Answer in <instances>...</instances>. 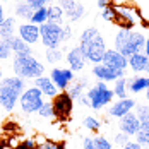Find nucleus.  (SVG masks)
Returning <instances> with one entry per match:
<instances>
[{
	"mask_svg": "<svg viewBox=\"0 0 149 149\" xmlns=\"http://www.w3.org/2000/svg\"><path fill=\"white\" fill-rule=\"evenodd\" d=\"M100 15H101V19L106 21V22H117V12H115L113 5H108L106 9H103Z\"/></svg>",
	"mask_w": 149,
	"mask_h": 149,
	"instance_id": "obj_35",
	"label": "nucleus"
},
{
	"mask_svg": "<svg viewBox=\"0 0 149 149\" xmlns=\"http://www.w3.org/2000/svg\"><path fill=\"white\" fill-rule=\"evenodd\" d=\"M122 149H142V146H141V144H137L135 141H129V142H127Z\"/></svg>",
	"mask_w": 149,
	"mask_h": 149,
	"instance_id": "obj_41",
	"label": "nucleus"
},
{
	"mask_svg": "<svg viewBox=\"0 0 149 149\" xmlns=\"http://www.w3.org/2000/svg\"><path fill=\"white\" fill-rule=\"evenodd\" d=\"M132 111L141 122H148L149 120V103H137Z\"/></svg>",
	"mask_w": 149,
	"mask_h": 149,
	"instance_id": "obj_33",
	"label": "nucleus"
},
{
	"mask_svg": "<svg viewBox=\"0 0 149 149\" xmlns=\"http://www.w3.org/2000/svg\"><path fill=\"white\" fill-rule=\"evenodd\" d=\"M134 137L137 144H141L142 148H149V120L148 122H141V127H139V130H137V134Z\"/></svg>",
	"mask_w": 149,
	"mask_h": 149,
	"instance_id": "obj_26",
	"label": "nucleus"
},
{
	"mask_svg": "<svg viewBox=\"0 0 149 149\" xmlns=\"http://www.w3.org/2000/svg\"><path fill=\"white\" fill-rule=\"evenodd\" d=\"M38 115L41 118H53L55 117V110H53V103L52 101H45L43 106L38 110Z\"/></svg>",
	"mask_w": 149,
	"mask_h": 149,
	"instance_id": "obj_34",
	"label": "nucleus"
},
{
	"mask_svg": "<svg viewBox=\"0 0 149 149\" xmlns=\"http://www.w3.org/2000/svg\"><path fill=\"white\" fill-rule=\"evenodd\" d=\"M63 19H65V15H63V10H62V7H60L58 3H52V5H48V22H53V24H63Z\"/></svg>",
	"mask_w": 149,
	"mask_h": 149,
	"instance_id": "obj_24",
	"label": "nucleus"
},
{
	"mask_svg": "<svg viewBox=\"0 0 149 149\" xmlns=\"http://www.w3.org/2000/svg\"><path fill=\"white\" fill-rule=\"evenodd\" d=\"M113 94H115V98H118V100H123V98H129V89H127V77H120L117 79L115 82H113Z\"/></svg>",
	"mask_w": 149,
	"mask_h": 149,
	"instance_id": "obj_27",
	"label": "nucleus"
},
{
	"mask_svg": "<svg viewBox=\"0 0 149 149\" xmlns=\"http://www.w3.org/2000/svg\"><path fill=\"white\" fill-rule=\"evenodd\" d=\"M86 96L89 100V108L94 110V111H100V110H103L104 106L111 104L113 103V98H115L113 91L110 89L108 84L103 82V81H98L96 84L89 86L86 89Z\"/></svg>",
	"mask_w": 149,
	"mask_h": 149,
	"instance_id": "obj_4",
	"label": "nucleus"
},
{
	"mask_svg": "<svg viewBox=\"0 0 149 149\" xmlns=\"http://www.w3.org/2000/svg\"><path fill=\"white\" fill-rule=\"evenodd\" d=\"M63 53H65V50H63L62 46H60V48H46L45 50V58L50 65H55V63H58V62L63 60V57H65Z\"/></svg>",
	"mask_w": 149,
	"mask_h": 149,
	"instance_id": "obj_28",
	"label": "nucleus"
},
{
	"mask_svg": "<svg viewBox=\"0 0 149 149\" xmlns=\"http://www.w3.org/2000/svg\"><path fill=\"white\" fill-rule=\"evenodd\" d=\"M14 12H15V17H17V19H22L24 22H29L34 10L28 5L26 0H19V2L15 3V7H14Z\"/></svg>",
	"mask_w": 149,
	"mask_h": 149,
	"instance_id": "obj_23",
	"label": "nucleus"
},
{
	"mask_svg": "<svg viewBox=\"0 0 149 149\" xmlns=\"http://www.w3.org/2000/svg\"><path fill=\"white\" fill-rule=\"evenodd\" d=\"M77 46L81 48V52L84 53V57L88 60V63H101L103 55L106 52V43L104 38L101 36L100 29L96 26H89L79 34V43Z\"/></svg>",
	"mask_w": 149,
	"mask_h": 149,
	"instance_id": "obj_1",
	"label": "nucleus"
},
{
	"mask_svg": "<svg viewBox=\"0 0 149 149\" xmlns=\"http://www.w3.org/2000/svg\"><path fill=\"white\" fill-rule=\"evenodd\" d=\"M19 98H21L19 93H15L14 89L0 84V106H2V110L12 111L15 108V104L19 103Z\"/></svg>",
	"mask_w": 149,
	"mask_h": 149,
	"instance_id": "obj_17",
	"label": "nucleus"
},
{
	"mask_svg": "<svg viewBox=\"0 0 149 149\" xmlns=\"http://www.w3.org/2000/svg\"><path fill=\"white\" fill-rule=\"evenodd\" d=\"M14 149H21V148H14Z\"/></svg>",
	"mask_w": 149,
	"mask_h": 149,
	"instance_id": "obj_51",
	"label": "nucleus"
},
{
	"mask_svg": "<svg viewBox=\"0 0 149 149\" xmlns=\"http://www.w3.org/2000/svg\"><path fill=\"white\" fill-rule=\"evenodd\" d=\"M144 93H146V94H144V98H146V101L149 103V88H148L146 91H144Z\"/></svg>",
	"mask_w": 149,
	"mask_h": 149,
	"instance_id": "obj_47",
	"label": "nucleus"
},
{
	"mask_svg": "<svg viewBox=\"0 0 149 149\" xmlns=\"http://www.w3.org/2000/svg\"><path fill=\"white\" fill-rule=\"evenodd\" d=\"M58 5L62 7L63 15L69 19V22H77L86 14L84 5L81 2H77V0H58Z\"/></svg>",
	"mask_w": 149,
	"mask_h": 149,
	"instance_id": "obj_10",
	"label": "nucleus"
},
{
	"mask_svg": "<svg viewBox=\"0 0 149 149\" xmlns=\"http://www.w3.org/2000/svg\"><path fill=\"white\" fill-rule=\"evenodd\" d=\"M17 36L29 46L36 45L40 41V26H36L33 22H22L17 26Z\"/></svg>",
	"mask_w": 149,
	"mask_h": 149,
	"instance_id": "obj_13",
	"label": "nucleus"
},
{
	"mask_svg": "<svg viewBox=\"0 0 149 149\" xmlns=\"http://www.w3.org/2000/svg\"><path fill=\"white\" fill-rule=\"evenodd\" d=\"M43 103H45L43 93L38 89V88H34V86L26 88L24 93L21 94V98H19V106H21L22 113H26V115L38 113V110L43 106Z\"/></svg>",
	"mask_w": 149,
	"mask_h": 149,
	"instance_id": "obj_5",
	"label": "nucleus"
},
{
	"mask_svg": "<svg viewBox=\"0 0 149 149\" xmlns=\"http://www.w3.org/2000/svg\"><path fill=\"white\" fill-rule=\"evenodd\" d=\"M135 101L134 98H123V100H117L115 103L110 104L108 108V115L110 117H115V118H122L123 115H127L129 111H132L135 108Z\"/></svg>",
	"mask_w": 149,
	"mask_h": 149,
	"instance_id": "obj_14",
	"label": "nucleus"
},
{
	"mask_svg": "<svg viewBox=\"0 0 149 149\" xmlns=\"http://www.w3.org/2000/svg\"><path fill=\"white\" fill-rule=\"evenodd\" d=\"M17 26H19V24H17L15 17H5V19L0 22V38L5 40V38H9V36L15 34Z\"/></svg>",
	"mask_w": 149,
	"mask_h": 149,
	"instance_id": "obj_22",
	"label": "nucleus"
},
{
	"mask_svg": "<svg viewBox=\"0 0 149 149\" xmlns=\"http://www.w3.org/2000/svg\"><path fill=\"white\" fill-rule=\"evenodd\" d=\"M113 2V5H123V3H132L134 0H110Z\"/></svg>",
	"mask_w": 149,
	"mask_h": 149,
	"instance_id": "obj_44",
	"label": "nucleus"
},
{
	"mask_svg": "<svg viewBox=\"0 0 149 149\" xmlns=\"http://www.w3.org/2000/svg\"><path fill=\"white\" fill-rule=\"evenodd\" d=\"M129 62V69L134 72V74H142L148 70V63H149V58L141 52V53H134L132 57L127 58Z\"/></svg>",
	"mask_w": 149,
	"mask_h": 149,
	"instance_id": "obj_21",
	"label": "nucleus"
},
{
	"mask_svg": "<svg viewBox=\"0 0 149 149\" xmlns=\"http://www.w3.org/2000/svg\"><path fill=\"white\" fill-rule=\"evenodd\" d=\"M55 101H53V110H55V117H58V118L65 120L69 115H70V111H72V100L69 98V94L63 91V93H60L57 98H53Z\"/></svg>",
	"mask_w": 149,
	"mask_h": 149,
	"instance_id": "obj_15",
	"label": "nucleus"
},
{
	"mask_svg": "<svg viewBox=\"0 0 149 149\" xmlns=\"http://www.w3.org/2000/svg\"><path fill=\"white\" fill-rule=\"evenodd\" d=\"M12 70H14V75L28 81V79H36L40 75H45V65L33 55V50L29 48L26 52L14 55Z\"/></svg>",
	"mask_w": 149,
	"mask_h": 149,
	"instance_id": "obj_2",
	"label": "nucleus"
},
{
	"mask_svg": "<svg viewBox=\"0 0 149 149\" xmlns=\"http://www.w3.org/2000/svg\"><path fill=\"white\" fill-rule=\"evenodd\" d=\"M146 36L135 29H122L118 28L115 34V50L123 57H132L134 53H141L144 50Z\"/></svg>",
	"mask_w": 149,
	"mask_h": 149,
	"instance_id": "obj_3",
	"label": "nucleus"
},
{
	"mask_svg": "<svg viewBox=\"0 0 149 149\" xmlns=\"http://www.w3.org/2000/svg\"><path fill=\"white\" fill-rule=\"evenodd\" d=\"M142 53L149 58V38H146V43H144V50H142Z\"/></svg>",
	"mask_w": 149,
	"mask_h": 149,
	"instance_id": "obj_45",
	"label": "nucleus"
},
{
	"mask_svg": "<svg viewBox=\"0 0 149 149\" xmlns=\"http://www.w3.org/2000/svg\"><path fill=\"white\" fill-rule=\"evenodd\" d=\"M96 5H98V9H106L108 5H110V0H96Z\"/></svg>",
	"mask_w": 149,
	"mask_h": 149,
	"instance_id": "obj_43",
	"label": "nucleus"
},
{
	"mask_svg": "<svg viewBox=\"0 0 149 149\" xmlns=\"http://www.w3.org/2000/svg\"><path fill=\"white\" fill-rule=\"evenodd\" d=\"M142 149H149V148H142Z\"/></svg>",
	"mask_w": 149,
	"mask_h": 149,
	"instance_id": "obj_50",
	"label": "nucleus"
},
{
	"mask_svg": "<svg viewBox=\"0 0 149 149\" xmlns=\"http://www.w3.org/2000/svg\"><path fill=\"white\" fill-rule=\"evenodd\" d=\"M3 19H5V9H3V5L0 3V22H2Z\"/></svg>",
	"mask_w": 149,
	"mask_h": 149,
	"instance_id": "obj_46",
	"label": "nucleus"
},
{
	"mask_svg": "<svg viewBox=\"0 0 149 149\" xmlns=\"http://www.w3.org/2000/svg\"><path fill=\"white\" fill-rule=\"evenodd\" d=\"M77 101H79V103L82 104V106H86V108H89V100H88V96H86V93H84V94H82V96H81V98H79Z\"/></svg>",
	"mask_w": 149,
	"mask_h": 149,
	"instance_id": "obj_42",
	"label": "nucleus"
},
{
	"mask_svg": "<svg viewBox=\"0 0 149 149\" xmlns=\"http://www.w3.org/2000/svg\"><path fill=\"white\" fill-rule=\"evenodd\" d=\"M2 149H12V148H2Z\"/></svg>",
	"mask_w": 149,
	"mask_h": 149,
	"instance_id": "obj_49",
	"label": "nucleus"
},
{
	"mask_svg": "<svg viewBox=\"0 0 149 149\" xmlns=\"http://www.w3.org/2000/svg\"><path fill=\"white\" fill-rule=\"evenodd\" d=\"M26 2L33 10H38L41 7H48V0H26Z\"/></svg>",
	"mask_w": 149,
	"mask_h": 149,
	"instance_id": "obj_40",
	"label": "nucleus"
},
{
	"mask_svg": "<svg viewBox=\"0 0 149 149\" xmlns=\"http://www.w3.org/2000/svg\"><path fill=\"white\" fill-rule=\"evenodd\" d=\"M2 79H3V70L0 69V81H2Z\"/></svg>",
	"mask_w": 149,
	"mask_h": 149,
	"instance_id": "obj_48",
	"label": "nucleus"
},
{
	"mask_svg": "<svg viewBox=\"0 0 149 149\" xmlns=\"http://www.w3.org/2000/svg\"><path fill=\"white\" fill-rule=\"evenodd\" d=\"M137 9V12L142 19V24H146V28H149V0H134L132 2Z\"/></svg>",
	"mask_w": 149,
	"mask_h": 149,
	"instance_id": "obj_29",
	"label": "nucleus"
},
{
	"mask_svg": "<svg viewBox=\"0 0 149 149\" xmlns=\"http://www.w3.org/2000/svg\"><path fill=\"white\" fill-rule=\"evenodd\" d=\"M91 74L94 75L98 81H103V82H115L120 77H125V70H117V69H111L104 63H94L93 69H91Z\"/></svg>",
	"mask_w": 149,
	"mask_h": 149,
	"instance_id": "obj_9",
	"label": "nucleus"
},
{
	"mask_svg": "<svg viewBox=\"0 0 149 149\" xmlns=\"http://www.w3.org/2000/svg\"><path fill=\"white\" fill-rule=\"evenodd\" d=\"M65 60H67V65L72 72H82L88 65V60L77 45L72 46L69 52H65Z\"/></svg>",
	"mask_w": 149,
	"mask_h": 149,
	"instance_id": "obj_11",
	"label": "nucleus"
},
{
	"mask_svg": "<svg viewBox=\"0 0 149 149\" xmlns=\"http://www.w3.org/2000/svg\"><path fill=\"white\" fill-rule=\"evenodd\" d=\"M36 149H60V146L53 141H45V139H38L36 141Z\"/></svg>",
	"mask_w": 149,
	"mask_h": 149,
	"instance_id": "obj_38",
	"label": "nucleus"
},
{
	"mask_svg": "<svg viewBox=\"0 0 149 149\" xmlns=\"http://www.w3.org/2000/svg\"><path fill=\"white\" fill-rule=\"evenodd\" d=\"M139 127H141V120L135 117L134 111H129L127 115H123L122 118H118V129H120V132L127 134L129 137H132V135L137 134Z\"/></svg>",
	"mask_w": 149,
	"mask_h": 149,
	"instance_id": "obj_16",
	"label": "nucleus"
},
{
	"mask_svg": "<svg viewBox=\"0 0 149 149\" xmlns=\"http://www.w3.org/2000/svg\"><path fill=\"white\" fill-rule=\"evenodd\" d=\"M29 22L36 24V26H41V24L48 22V7H41V9L34 10V12H33V17H31Z\"/></svg>",
	"mask_w": 149,
	"mask_h": 149,
	"instance_id": "obj_31",
	"label": "nucleus"
},
{
	"mask_svg": "<svg viewBox=\"0 0 149 149\" xmlns=\"http://www.w3.org/2000/svg\"><path fill=\"white\" fill-rule=\"evenodd\" d=\"M72 38H74V29H72V26H70L69 22H67V24H62V45L72 41Z\"/></svg>",
	"mask_w": 149,
	"mask_h": 149,
	"instance_id": "obj_36",
	"label": "nucleus"
},
{
	"mask_svg": "<svg viewBox=\"0 0 149 149\" xmlns=\"http://www.w3.org/2000/svg\"><path fill=\"white\" fill-rule=\"evenodd\" d=\"M65 93L69 94V98H70L72 101H77V100H79V98L86 93V88H84V84H81V82L75 79L74 82L67 88V91H65Z\"/></svg>",
	"mask_w": 149,
	"mask_h": 149,
	"instance_id": "obj_30",
	"label": "nucleus"
},
{
	"mask_svg": "<svg viewBox=\"0 0 149 149\" xmlns=\"http://www.w3.org/2000/svg\"><path fill=\"white\" fill-rule=\"evenodd\" d=\"M129 141H130V137H129L127 134H123V132H117V134H115V137H113V142H111V144L123 148Z\"/></svg>",
	"mask_w": 149,
	"mask_h": 149,
	"instance_id": "obj_39",
	"label": "nucleus"
},
{
	"mask_svg": "<svg viewBox=\"0 0 149 149\" xmlns=\"http://www.w3.org/2000/svg\"><path fill=\"white\" fill-rule=\"evenodd\" d=\"M113 9L117 12V24L122 29H134L135 24H142V19H141L134 3L113 5Z\"/></svg>",
	"mask_w": 149,
	"mask_h": 149,
	"instance_id": "obj_6",
	"label": "nucleus"
},
{
	"mask_svg": "<svg viewBox=\"0 0 149 149\" xmlns=\"http://www.w3.org/2000/svg\"><path fill=\"white\" fill-rule=\"evenodd\" d=\"M101 63L111 67V69H117V70H127V69H129L127 57H123L122 53H118L115 48H106Z\"/></svg>",
	"mask_w": 149,
	"mask_h": 149,
	"instance_id": "obj_12",
	"label": "nucleus"
},
{
	"mask_svg": "<svg viewBox=\"0 0 149 149\" xmlns=\"http://www.w3.org/2000/svg\"><path fill=\"white\" fill-rule=\"evenodd\" d=\"M40 41L45 48L62 46V26L53 22H45L40 26Z\"/></svg>",
	"mask_w": 149,
	"mask_h": 149,
	"instance_id": "obj_7",
	"label": "nucleus"
},
{
	"mask_svg": "<svg viewBox=\"0 0 149 149\" xmlns=\"http://www.w3.org/2000/svg\"><path fill=\"white\" fill-rule=\"evenodd\" d=\"M81 149H113V144L104 135H86Z\"/></svg>",
	"mask_w": 149,
	"mask_h": 149,
	"instance_id": "obj_19",
	"label": "nucleus"
},
{
	"mask_svg": "<svg viewBox=\"0 0 149 149\" xmlns=\"http://www.w3.org/2000/svg\"><path fill=\"white\" fill-rule=\"evenodd\" d=\"M5 41H7V45L10 46V50H12V53H21V52H26V50H29L31 46L28 43H24L17 34H12V36H9V38H5Z\"/></svg>",
	"mask_w": 149,
	"mask_h": 149,
	"instance_id": "obj_25",
	"label": "nucleus"
},
{
	"mask_svg": "<svg viewBox=\"0 0 149 149\" xmlns=\"http://www.w3.org/2000/svg\"><path fill=\"white\" fill-rule=\"evenodd\" d=\"M82 125H84L89 132H100V129H101V120L96 118V117H93V115H88V117H84V120H82Z\"/></svg>",
	"mask_w": 149,
	"mask_h": 149,
	"instance_id": "obj_32",
	"label": "nucleus"
},
{
	"mask_svg": "<svg viewBox=\"0 0 149 149\" xmlns=\"http://www.w3.org/2000/svg\"><path fill=\"white\" fill-rule=\"evenodd\" d=\"M149 88V75L134 74L132 77H127V89L130 94H139L144 93Z\"/></svg>",
	"mask_w": 149,
	"mask_h": 149,
	"instance_id": "obj_20",
	"label": "nucleus"
},
{
	"mask_svg": "<svg viewBox=\"0 0 149 149\" xmlns=\"http://www.w3.org/2000/svg\"><path fill=\"white\" fill-rule=\"evenodd\" d=\"M33 86H34V88H38V89L43 93V96L50 98V100L57 98V96L60 94L58 88H57V86L52 82V79H50V77H46V75H40V77L33 79Z\"/></svg>",
	"mask_w": 149,
	"mask_h": 149,
	"instance_id": "obj_18",
	"label": "nucleus"
},
{
	"mask_svg": "<svg viewBox=\"0 0 149 149\" xmlns=\"http://www.w3.org/2000/svg\"><path fill=\"white\" fill-rule=\"evenodd\" d=\"M12 55H14V53H12L10 46L7 45V41L0 38V60H9Z\"/></svg>",
	"mask_w": 149,
	"mask_h": 149,
	"instance_id": "obj_37",
	"label": "nucleus"
},
{
	"mask_svg": "<svg viewBox=\"0 0 149 149\" xmlns=\"http://www.w3.org/2000/svg\"><path fill=\"white\" fill-rule=\"evenodd\" d=\"M52 82L58 88V91H67V88L75 81V72H72L69 67H53L50 70V75Z\"/></svg>",
	"mask_w": 149,
	"mask_h": 149,
	"instance_id": "obj_8",
	"label": "nucleus"
}]
</instances>
